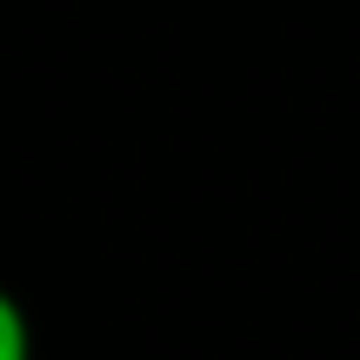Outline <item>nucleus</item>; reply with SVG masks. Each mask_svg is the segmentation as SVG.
Masks as SVG:
<instances>
[{"mask_svg": "<svg viewBox=\"0 0 360 360\" xmlns=\"http://www.w3.org/2000/svg\"><path fill=\"white\" fill-rule=\"evenodd\" d=\"M0 360H34V321L7 287H0Z\"/></svg>", "mask_w": 360, "mask_h": 360, "instance_id": "1", "label": "nucleus"}]
</instances>
